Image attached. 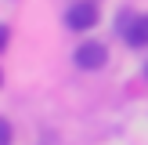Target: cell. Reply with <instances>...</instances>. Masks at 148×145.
Listing matches in <instances>:
<instances>
[{"label": "cell", "mask_w": 148, "mask_h": 145, "mask_svg": "<svg viewBox=\"0 0 148 145\" xmlns=\"http://www.w3.org/2000/svg\"><path fill=\"white\" fill-rule=\"evenodd\" d=\"M72 62H76V69L98 72V69H105V62H108V47L98 44V40H83L76 47V55H72Z\"/></svg>", "instance_id": "6da1fadb"}, {"label": "cell", "mask_w": 148, "mask_h": 145, "mask_svg": "<svg viewBox=\"0 0 148 145\" xmlns=\"http://www.w3.org/2000/svg\"><path fill=\"white\" fill-rule=\"evenodd\" d=\"M65 26L76 29V33L94 29V26H98V4H94V0H79V4H72L69 11H65Z\"/></svg>", "instance_id": "7a4b0ae2"}, {"label": "cell", "mask_w": 148, "mask_h": 145, "mask_svg": "<svg viewBox=\"0 0 148 145\" xmlns=\"http://www.w3.org/2000/svg\"><path fill=\"white\" fill-rule=\"evenodd\" d=\"M119 29L130 47H148V14H123Z\"/></svg>", "instance_id": "3957f363"}, {"label": "cell", "mask_w": 148, "mask_h": 145, "mask_svg": "<svg viewBox=\"0 0 148 145\" xmlns=\"http://www.w3.org/2000/svg\"><path fill=\"white\" fill-rule=\"evenodd\" d=\"M145 80H148V62H145Z\"/></svg>", "instance_id": "277c9868"}]
</instances>
